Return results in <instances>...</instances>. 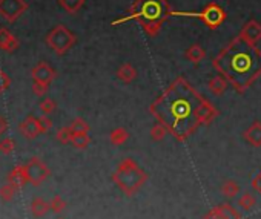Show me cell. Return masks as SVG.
Here are the masks:
<instances>
[{
    "mask_svg": "<svg viewBox=\"0 0 261 219\" xmlns=\"http://www.w3.org/2000/svg\"><path fill=\"white\" fill-rule=\"evenodd\" d=\"M211 86H212L214 89L220 90V89H224V81H223V78H221V77H217V78H214V80H212Z\"/></svg>",
    "mask_w": 261,
    "mask_h": 219,
    "instance_id": "obj_26",
    "label": "cell"
},
{
    "mask_svg": "<svg viewBox=\"0 0 261 219\" xmlns=\"http://www.w3.org/2000/svg\"><path fill=\"white\" fill-rule=\"evenodd\" d=\"M217 68L238 87H245L261 72V54L248 40L238 39L217 59Z\"/></svg>",
    "mask_w": 261,
    "mask_h": 219,
    "instance_id": "obj_2",
    "label": "cell"
},
{
    "mask_svg": "<svg viewBox=\"0 0 261 219\" xmlns=\"http://www.w3.org/2000/svg\"><path fill=\"white\" fill-rule=\"evenodd\" d=\"M9 84H11V78L8 77L5 71L0 69V94L5 92V90L9 87Z\"/></svg>",
    "mask_w": 261,
    "mask_h": 219,
    "instance_id": "obj_20",
    "label": "cell"
},
{
    "mask_svg": "<svg viewBox=\"0 0 261 219\" xmlns=\"http://www.w3.org/2000/svg\"><path fill=\"white\" fill-rule=\"evenodd\" d=\"M243 37L248 42H257L261 39V26L255 22H251L246 25V28L243 29Z\"/></svg>",
    "mask_w": 261,
    "mask_h": 219,
    "instance_id": "obj_12",
    "label": "cell"
},
{
    "mask_svg": "<svg viewBox=\"0 0 261 219\" xmlns=\"http://www.w3.org/2000/svg\"><path fill=\"white\" fill-rule=\"evenodd\" d=\"M60 5H62L68 12L74 14V12H77V11L82 8L83 0H60Z\"/></svg>",
    "mask_w": 261,
    "mask_h": 219,
    "instance_id": "obj_13",
    "label": "cell"
},
{
    "mask_svg": "<svg viewBox=\"0 0 261 219\" xmlns=\"http://www.w3.org/2000/svg\"><path fill=\"white\" fill-rule=\"evenodd\" d=\"M32 92L36 95H39V97L45 95L48 92V84L42 83V81H34L32 83Z\"/></svg>",
    "mask_w": 261,
    "mask_h": 219,
    "instance_id": "obj_19",
    "label": "cell"
},
{
    "mask_svg": "<svg viewBox=\"0 0 261 219\" xmlns=\"http://www.w3.org/2000/svg\"><path fill=\"white\" fill-rule=\"evenodd\" d=\"M19 46H20L19 40H17L6 28H0V49L11 54L19 49Z\"/></svg>",
    "mask_w": 261,
    "mask_h": 219,
    "instance_id": "obj_10",
    "label": "cell"
},
{
    "mask_svg": "<svg viewBox=\"0 0 261 219\" xmlns=\"http://www.w3.org/2000/svg\"><path fill=\"white\" fill-rule=\"evenodd\" d=\"M71 129H73L74 134H85L88 127H86L85 121H82V120H76V121L73 123V126H71Z\"/></svg>",
    "mask_w": 261,
    "mask_h": 219,
    "instance_id": "obj_25",
    "label": "cell"
},
{
    "mask_svg": "<svg viewBox=\"0 0 261 219\" xmlns=\"http://www.w3.org/2000/svg\"><path fill=\"white\" fill-rule=\"evenodd\" d=\"M26 9V0H0V15L8 22H15Z\"/></svg>",
    "mask_w": 261,
    "mask_h": 219,
    "instance_id": "obj_5",
    "label": "cell"
},
{
    "mask_svg": "<svg viewBox=\"0 0 261 219\" xmlns=\"http://www.w3.org/2000/svg\"><path fill=\"white\" fill-rule=\"evenodd\" d=\"M51 207L52 209H54L56 212H59V210H62V203H60V199H54V201H52V203H51Z\"/></svg>",
    "mask_w": 261,
    "mask_h": 219,
    "instance_id": "obj_27",
    "label": "cell"
},
{
    "mask_svg": "<svg viewBox=\"0 0 261 219\" xmlns=\"http://www.w3.org/2000/svg\"><path fill=\"white\" fill-rule=\"evenodd\" d=\"M194 15L201 17V19L206 22V25H209V26H218V25L223 22V19H224L223 11H221L218 6H215V5L207 6L203 12H200V14H194Z\"/></svg>",
    "mask_w": 261,
    "mask_h": 219,
    "instance_id": "obj_7",
    "label": "cell"
},
{
    "mask_svg": "<svg viewBox=\"0 0 261 219\" xmlns=\"http://www.w3.org/2000/svg\"><path fill=\"white\" fill-rule=\"evenodd\" d=\"M71 141L76 144V147H85V146L88 144L89 140H88V137H86L85 134H74Z\"/></svg>",
    "mask_w": 261,
    "mask_h": 219,
    "instance_id": "obj_22",
    "label": "cell"
},
{
    "mask_svg": "<svg viewBox=\"0 0 261 219\" xmlns=\"http://www.w3.org/2000/svg\"><path fill=\"white\" fill-rule=\"evenodd\" d=\"M19 131L25 138H36L39 137V134H42L40 131V126H39V118H34V117H26L20 126H19Z\"/></svg>",
    "mask_w": 261,
    "mask_h": 219,
    "instance_id": "obj_9",
    "label": "cell"
},
{
    "mask_svg": "<svg viewBox=\"0 0 261 219\" xmlns=\"http://www.w3.org/2000/svg\"><path fill=\"white\" fill-rule=\"evenodd\" d=\"M6 120L3 118V117H0V135L2 134H5V131H6Z\"/></svg>",
    "mask_w": 261,
    "mask_h": 219,
    "instance_id": "obj_28",
    "label": "cell"
},
{
    "mask_svg": "<svg viewBox=\"0 0 261 219\" xmlns=\"http://www.w3.org/2000/svg\"><path fill=\"white\" fill-rule=\"evenodd\" d=\"M48 46L59 56H63L66 51L71 49V46L76 43V37L71 31H68L63 25H57L46 35Z\"/></svg>",
    "mask_w": 261,
    "mask_h": 219,
    "instance_id": "obj_3",
    "label": "cell"
},
{
    "mask_svg": "<svg viewBox=\"0 0 261 219\" xmlns=\"http://www.w3.org/2000/svg\"><path fill=\"white\" fill-rule=\"evenodd\" d=\"M25 170H26L28 181L32 182V184H36V186L40 184V182L48 176V167L39 158L29 159V162L25 164Z\"/></svg>",
    "mask_w": 261,
    "mask_h": 219,
    "instance_id": "obj_6",
    "label": "cell"
},
{
    "mask_svg": "<svg viewBox=\"0 0 261 219\" xmlns=\"http://www.w3.org/2000/svg\"><path fill=\"white\" fill-rule=\"evenodd\" d=\"M57 138L62 141V143H68L73 140V129H69V127H63V129L59 131L57 134Z\"/></svg>",
    "mask_w": 261,
    "mask_h": 219,
    "instance_id": "obj_21",
    "label": "cell"
},
{
    "mask_svg": "<svg viewBox=\"0 0 261 219\" xmlns=\"http://www.w3.org/2000/svg\"><path fill=\"white\" fill-rule=\"evenodd\" d=\"M40 111L45 114V115H48V114H52L56 111V103L52 101L51 98H45L42 103H40Z\"/></svg>",
    "mask_w": 261,
    "mask_h": 219,
    "instance_id": "obj_18",
    "label": "cell"
},
{
    "mask_svg": "<svg viewBox=\"0 0 261 219\" xmlns=\"http://www.w3.org/2000/svg\"><path fill=\"white\" fill-rule=\"evenodd\" d=\"M186 57H187L190 62H200V60L204 57V51H203L200 46H192V48H190V49L187 51Z\"/></svg>",
    "mask_w": 261,
    "mask_h": 219,
    "instance_id": "obj_16",
    "label": "cell"
},
{
    "mask_svg": "<svg viewBox=\"0 0 261 219\" xmlns=\"http://www.w3.org/2000/svg\"><path fill=\"white\" fill-rule=\"evenodd\" d=\"M200 98L187 84L178 81L155 103L154 112L178 137H184L197 123Z\"/></svg>",
    "mask_w": 261,
    "mask_h": 219,
    "instance_id": "obj_1",
    "label": "cell"
},
{
    "mask_svg": "<svg viewBox=\"0 0 261 219\" xmlns=\"http://www.w3.org/2000/svg\"><path fill=\"white\" fill-rule=\"evenodd\" d=\"M166 11V6L163 3V0H143L138 6V12L137 15L142 17V19L146 23H154V22H159L160 19H163Z\"/></svg>",
    "mask_w": 261,
    "mask_h": 219,
    "instance_id": "obj_4",
    "label": "cell"
},
{
    "mask_svg": "<svg viewBox=\"0 0 261 219\" xmlns=\"http://www.w3.org/2000/svg\"><path fill=\"white\" fill-rule=\"evenodd\" d=\"M118 75L123 78V80H131L134 75H135V72H134V69L129 66V65H126V66H123L120 69V72H118Z\"/></svg>",
    "mask_w": 261,
    "mask_h": 219,
    "instance_id": "obj_23",
    "label": "cell"
},
{
    "mask_svg": "<svg viewBox=\"0 0 261 219\" xmlns=\"http://www.w3.org/2000/svg\"><path fill=\"white\" fill-rule=\"evenodd\" d=\"M14 149H15V143L12 138H3L2 141H0V152L2 153L9 155Z\"/></svg>",
    "mask_w": 261,
    "mask_h": 219,
    "instance_id": "obj_17",
    "label": "cell"
},
{
    "mask_svg": "<svg viewBox=\"0 0 261 219\" xmlns=\"http://www.w3.org/2000/svg\"><path fill=\"white\" fill-rule=\"evenodd\" d=\"M8 182L12 184L15 189H20L23 187L26 182H28V176H26V170L25 166H17L11 170L9 176H8Z\"/></svg>",
    "mask_w": 261,
    "mask_h": 219,
    "instance_id": "obj_11",
    "label": "cell"
},
{
    "mask_svg": "<svg viewBox=\"0 0 261 219\" xmlns=\"http://www.w3.org/2000/svg\"><path fill=\"white\" fill-rule=\"evenodd\" d=\"M31 75H32V78H34V81H42V83L49 84L52 80H54L56 72H54V69H52L49 65H46V63H39L36 68H34V69L31 71Z\"/></svg>",
    "mask_w": 261,
    "mask_h": 219,
    "instance_id": "obj_8",
    "label": "cell"
},
{
    "mask_svg": "<svg viewBox=\"0 0 261 219\" xmlns=\"http://www.w3.org/2000/svg\"><path fill=\"white\" fill-rule=\"evenodd\" d=\"M48 210V204L45 203V201H42L40 198L36 199V201H32V204H31V212L36 215V216H42L45 215V212Z\"/></svg>",
    "mask_w": 261,
    "mask_h": 219,
    "instance_id": "obj_14",
    "label": "cell"
},
{
    "mask_svg": "<svg viewBox=\"0 0 261 219\" xmlns=\"http://www.w3.org/2000/svg\"><path fill=\"white\" fill-rule=\"evenodd\" d=\"M39 126H40V131H42V134L43 132H48L51 127H52V121L46 117V115H42L40 118H39Z\"/></svg>",
    "mask_w": 261,
    "mask_h": 219,
    "instance_id": "obj_24",
    "label": "cell"
},
{
    "mask_svg": "<svg viewBox=\"0 0 261 219\" xmlns=\"http://www.w3.org/2000/svg\"><path fill=\"white\" fill-rule=\"evenodd\" d=\"M15 187L12 186V184H3L2 187H0V198H2L3 201H11L12 198H14V195H15Z\"/></svg>",
    "mask_w": 261,
    "mask_h": 219,
    "instance_id": "obj_15",
    "label": "cell"
}]
</instances>
